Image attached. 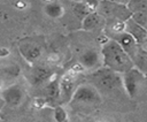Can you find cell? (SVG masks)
Masks as SVG:
<instances>
[{
  "mask_svg": "<svg viewBox=\"0 0 147 122\" xmlns=\"http://www.w3.org/2000/svg\"><path fill=\"white\" fill-rule=\"evenodd\" d=\"M101 54L103 66L110 70L124 74L133 68L132 58L114 39H110L106 45L102 46Z\"/></svg>",
  "mask_w": 147,
  "mask_h": 122,
  "instance_id": "obj_1",
  "label": "cell"
},
{
  "mask_svg": "<svg viewBox=\"0 0 147 122\" xmlns=\"http://www.w3.org/2000/svg\"><path fill=\"white\" fill-rule=\"evenodd\" d=\"M98 13L106 20V23L111 21L126 22L132 16L127 6L111 0H102L101 2H99Z\"/></svg>",
  "mask_w": 147,
  "mask_h": 122,
  "instance_id": "obj_2",
  "label": "cell"
},
{
  "mask_svg": "<svg viewBox=\"0 0 147 122\" xmlns=\"http://www.w3.org/2000/svg\"><path fill=\"white\" fill-rule=\"evenodd\" d=\"M69 102L71 106H96L101 102V96L94 85L82 84L76 87Z\"/></svg>",
  "mask_w": 147,
  "mask_h": 122,
  "instance_id": "obj_3",
  "label": "cell"
},
{
  "mask_svg": "<svg viewBox=\"0 0 147 122\" xmlns=\"http://www.w3.org/2000/svg\"><path fill=\"white\" fill-rule=\"evenodd\" d=\"M92 78L96 89H102L106 91H113L123 85V78L119 73H116L108 68L98 69L93 74Z\"/></svg>",
  "mask_w": 147,
  "mask_h": 122,
  "instance_id": "obj_4",
  "label": "cell"
},
{
  "mask_svg": "<svg viewBox=\"0 0 147 122\" xmlns=\"http://www.w3.org/2000/svg\"><path fill=\"white\" fill-rule=\"evenodd\" d=\"M18 49L21 55L28 62L32 63L42 55L44 47H42V44L36 38H25L20 43Z\"/></svg>",
  "mask_w": 147,
  "mask_h": 122,
  "instance_id": "obj_5",
  "label": "cell"
},
{
  "mask_svg": "<svg viewBox=\"0 0 147 122\" xmlns=\"http://www.w3.org/2000/svg\"><path fill=\"white\" fill-rule=\"evenodd\" d=\"M1 99L11 108L21 106L25 99L24 89L20 84H11L1 91Z\"/></svg>",
  "mask_w": 147,
  "mask_h": 122,
  "instance_id": "obj_6",
  "label": "cell"
},
{
  "mask_svg": "<svg viewBox=\"0 0 147 122\" xmlns=\"http://www.w3.org/2000/svg\"><path fill=\"white\" fill-rule=\"evenodd\" d=\"M122 78H123V86L129 93V96L131 98L136 97L139 91L140 84L144 81V74L140 71V69L132 68L131 70L124 73Z\"/></svg>",
  "mask_w": 147,
  "mask_h": 122,
  "instance_id": "obj_7",
  "label": "cell"
},
{
  "mask_svg": "<svg viewBox=\"0 0 147 122\" xmlns=\"http://www.w3.org/2000/svg\"><path fill=\"white\" fill-rule=\"evenodd\" d=\"M76 75L71 70H68L60 79V98L59 101L61 102H69L72 98L75 92V83H76Z\"/></svg>",
  "mask_w": 147,
  "mask_h": 122,
  "instance_id": "obj_8",
  "label": "cell"
},
{
  "mask_svg": "<svg viewBox=\"0 0 147 122\" xmlns=\"http://www.w3.org/2000/svg\"><path fill=\"white\" fill-rule=\"evenodd\" d=\"M78 62L88 70L92 69H96L98 67H100V64H103V60H102V54L101 52H98L94 48H88L85 49L80 55H79V60Z\"/></svg>",
  "mask_w": 147,
  "mask_h": 122,
  "instance_id": "obj_9",
  "label": "cell"
},
{
  "mask_svg": "<svg viewBox=\"0 0 147 122\" xmlns=\"http://www.w3.org/2000/svg\"><path fill=\"white\" fill-rule=\"evenodd\" d=\"M114 40H116L121 47L133 59H136L137 54H138V43L137 40L129 33V32H122V33H118V35H115L114 37Z\"/></svg>",
  "mask_w": 147,
  "mask_h": 122,
  "instance_id": "obj_10",
  "label": "cell"
},
{
  "mask_svg": "<svg viewBox=\"0 0 147 122\" xmlns=\"http://www.w3.org/2000/svg\"><path fill=\"white\" fill-rule=\"evenodd\" d=\"M126 32H129L138 43H142L145 39H147V29L138 24L132 17L126 21Z\"/></svg>",
  "mask_w": 147,
  "mask_h": 122,
  "instance_id": "obj_11",
  "label": "cell"
},
{
  "mask_svg": "<svg viewBox=\"0 0 147 122\" xmlns=\"http://www.w3.org/2000/svg\"><path fill=\"white\" fill-rule=\"evenodd\" d=\"M106 24V20L96 12V13H92L88 14L83 21H82V26L84 30L86 31H94L100 29L101 26H103Z\"/></svg>",
  "mask_w": 147,
  "mask_h": 122,
  "instance_id": "obj_12",
  "label": "cell"
},
{
  "mask_svg": "<svg viewBox=\"0 0 147 122\" xmlns=\"http://www.w3.org/2000/svg\"><path fill=\"white\" fill-rule=\"evenodd\" d=\"M44 96L46 100L54 101L60 98V79L54 77V79L48 81V83L44 86Z\"/></svg>",
  "mask_w": 147,
  "mask_h": 122,
  "instance_id": "obj_13",
  "label": "cell"
},
{
  "mask_svg": "<svg viewBox=\"0 0 147 122\" xmlns=\"http://www.w3.org/2000/svg\"><path fill=\"white\" fill-rule=\"evenodd\" d=\"M51 76H52V71L49 70V68L44 66L36 67L32 71V83L34 85H39L46 81H49Z\"/></svg>",
  "mask_w": 147,
  "mask_h": 122,
  "instance_id": "obj_14",
  "label": "cell"
},
{
  "mask_svg": "<svg viewBox=\"0 0 147 122\" xmlns=\"http://www.w3.org/2000/svg\"><path fill=\"white\" fill-rule=\"evenodd\" d=\"M44 12L51 18H60L64 14V8L61 3L54 1V2H51V3H46V6L44 8Z\"/></svg>",
  "mask_w": 147,
  "mask_h": 122,
  "instance_id": "obj_15",
  "label": "cell"
},
{
  "mask_svg": "<svg viewBox=\"0 0 147 122\" xmlns=\"http://www.w3.org/2000/svg\"><path fill=\"white\" fill-rule=\"evenodd\" d=\"M127 7L132 15L147 14V0H130Z\"/></svg>",
  "mask_w": 147,
  "mask_h": 122,
  "instance_id": "obj_16",
  "label": "cell"
},
{
  "mask_svg": "<svg viewBox=\"0 0 147 122\" xmlns=\"http://www.w3.org/2000/svg\"><path fill=\"white\" fill-rule=\"evenodd\" d=\"M72 13H74L80 21H83V20L88 15V12H87V9H86L85 2H74V5H72Z\"/></svg>",
  "mask_w": 147,
  "mask_h": 122,
  "instance_id": "obj_17",
  "label": "cell"
},
{
  "mask_svg": "<svg viewBox=\"0 0 147 122\" xmlns=\"http://www.w3.org/2000/svg\"><path fill=\"white\" fill-rule=\"evenodd\" d=\"M107 23H108V26H109V30L111 33L118 35V33L126 31V22H124V21H111V22H107Z\"/></svg>",
  "mask_w": 147,
  "mask_h": 122,
  "instance_id": "obj_18",
  "label": "cell"
},
{
  "mask_svg": "<svg viewBox=\"0 0 147 122\" xmlns=\"http://www.w3.org/2000/svg\"><path fill=\"white\" fill-rule=\"evenodd\" d=\"M54 116H55V120H56L57 122H64V121L67 120V113H65V110H64L62 107H60V106L55 109Z\"/></svg>",
  "mask_w": 147,
  "mask_h": 122,
  "instance_id": "obj_19",
  "label": "cell"
},
{
  "mask_svg": "<svg viewBox=\"0 0 147 122\" xmlns=\"http://www.w3.org/2000/svg\"><path fill=\"white\" fill-rule=\"evenodd\" d=\"M45 104H46V99L45 98H36L33 100V105L37 108H42L45 106Z\"/></svg>",
  "mask_w": 147,
  "mask_h": 122,
  "instance_id": "obj_20",
  "label": "cell"
},
{
  "mask_svg": "<svg viewBox=\"0 0 147 122\" xmlns=\"http://www.w3.org/2000/svg\"><path fill=\"white\" fill-rule=\"evenodd\" d=\"M15 7H16L17 9H25V8H26V2L23 1V0H20V1H17V2L15 3Z\"/></svg>",
  "mask_w": 147,
  "mask_h": 122,
  "instance_id": "obj_21",
  "label": "cell"
},
{
  "mask_svg": "<svg viewBox=\"0 0 147 122\" xmlns=\"http://www.w3.org/2000/svg\"><path fill=\"white\" fill-rule=\"evenodd\" d=\"M10 54L9 49L6 48V47H0V58H5V56H8Z\"/></svg>",
  "mask_w": 147,
  "mask_h": 122,
  "instance_id": "obj_22",
  "label": "cell"
},
{
  "mask_svg": "<svg viewBox=\"0 0 147 122\" xmlns=\"http://www.w3.org/2000/svg\"><path fill=\"white\" fill-rule=\"evenodd\" d=\"M71 1H74V2H85L87 0H71Z\"/></svg>",
  "mask_w": 147,
  "mask_h": 122,
  "instance_id": "obj_23",
  "label": "cell"
},
{
  "mask_svg": "<svg viewBox=\"0 0 147 122\" xmlns=\"http://www.w3.org/2000/svg\"><path fill=\"white\" fill-rule=\"evenodd\" d=\"M45 2H47V3H51V2H54V0H44Z\"/></svg>",
  "mask_w": 147,
  "mask_h": 122,
  "instance_id": "obj_24",
  "label": "cell"
},
{
  "mask_svg": "<svg viewBox=\"0 0 147 122\" xmlns=\"http://www.w3.org/2000/svg\"><path fill=\"white\" fill-rule=\"evenodd\" d=\"M111 1H116V2H118V1H119V0H111Z\"/></svg>",
  "mask_w": 147,
  "mask_h": 122,
  "instance_id": "obj_25",
  "label": "cell"
}]
</instances>
